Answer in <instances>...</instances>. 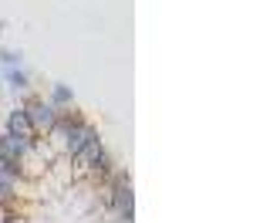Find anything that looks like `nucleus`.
Masks as SVG:
<instances>
[{"label":"nucleus","mask_w":253,"mask_h":223,"mask_svg":"<svg viewBox=\"0 0 253 223\" xmlns=\"http://www.w3.org/2000/svg\"><path fill=\"white\" fill-rule=\"evenodd\" d=\"M0 88H3V81H0Z\"/></svg>","instance_id":"obj_9"},{"label":"nucleus","mask_w":253,"mask_h":223,"mask_svg":"<svg viewBox=\"0 0 253 223\" xmlns=\"http://www.w3.org/2000/svg\"><path fill=\"white\" fill-rule=\"evenodd\" d=\"M20 108L27 112V119H31V125H34V132H38V135H44V132L58 122V108H54L47 98H41V95H31Z\"/></svg>","instance_id":"obj_2"},{"label":"nucleus","mask_w":253,"mask_h":223,"mask_svg":"<svg viewBox=\"0 0 253 223\" xmlns=\"http://www.w3.org/2000/svg\"><path fill=\"white\" fill-rule=\"evenodd\" d=\"M101 152H105V142L91 139V142H84L75 156H68V162H71V173H75V179H88L91 176V169L98 166V159H101Z\"/></svg>","instance_id":"obj_1"},{"label":"nucleus","mask_w":253,"mask_h":223,"mask_svg":"<svg viewBox=\"0 0 253 223\" xmlns=\"http://www.w3.org/2000/svg\"><path fill=\"white\" fill-rule=\"evenodd\" d=\"M27 149H31V142H27V139H17V135H10V132L0 135V159H14V162H17Z\"/></svg>","instance_id":"obj_4"},{"label":"nucleus","mask_w":253,"mask_h":223,"mask_svg":"<svg viewBox=\"0 0 253 223\" xmlns=\"http://www.w3.org/2000/svg\"><path fill=\"white\" fill-rule=\"evenodd\" d=\"M3 132H10V135H17V139H27V142L38 139V132H34V125H31V119H27L24 108L7 112V129H3Z\"/></svg>","instance_id":"obj_3"},{"label":"nucleus","mask_w":253,"mask_h":223,"mask_svg":"<svg viewBox=\"0 0 253 223\" xmlns=\"http://www.w3.org/2000/svg\"><path fill=\"white\" fill-rule=\"evenodd\" d=\"M20 61H24L20 51H0V64L3 68H20Z\"/></svg>","instance_id":"obj_7"},{"label":"nucleus","mask_w":253,"mask_h":223,"mask_svg":"<svg viewBox=\"0 0 253 223\" xmlns=\"http://www.w3.org/2000/svg\"><path fill=\"white\" fill-rule=\"evenodd\" d=\"M0 81H7V88H10V91H27V88H31V78H27V71H24V68H3Z\"/></svg>","instance_id":"obj_6"},{"label":"nucleus","mask_w":253,"mask_h":223,"mask_svg":"<svg viewBox=\"0 0 253 223\" xmlns=\"http://www.w3.org/2000/svg\"><path fill=\"white\" fill-rule=\"evenodd\" d=\"M51 105L58 108V112H64V108H71L75 105V91H71V85H64V81H54L51 85Z\"/></svg>","instance_id":"obj_5"},{"label":"nucleus","mask_w":253,"mask_h":223,"mask_svg":"<svg viewBox=\"0 0 253 223\" xmlns=\"http://www.w3.org/2000/svg\"><path fill=\"white\" fill-rule=\"evenodd\" d=\"M0 34H3V20H0Z\"/></svg>","instance_id":"obj_8"}]
</instances>
